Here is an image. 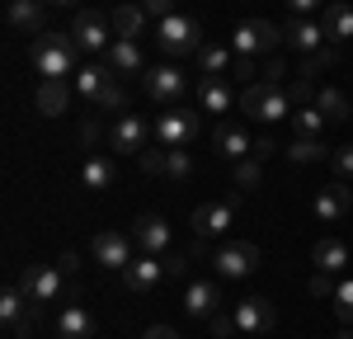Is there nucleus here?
<instances>
[{"instance_id": "f8f14e48", "label": "nucleus", "mask_w": 353, "mask_h": 339, "mask_svg": "<svg viewBox=\"0 0 353 339\" xmlns=\"http://www.w3.org/2000/svg\"><path fill=\"white\" fill-rule=\"evenodd\" d=\"M146 94L156 99V104H174L179 94H189V76L179 71V66H170V61H161V66H151L146 71Z\"/></svg>"}, {"instance_id": "a18cd8bd", "label": "nucleus", "mask_w": 353, "mask_h": 339, "mask_svg": "<svg viewBox=\"0 0 353 339\" xmlns=\"http://www.w3.org/2000/svg\"><path fill=\"white\" fill-rule=\"evenodd\" d=\"M141 10L151 19H165V14H174V0H141Z\"/></svg>"}, {"instance_id": "a878e982", "label": "nucleus", "mask_w": 353, "mask_h": 339, "mask_svg": "<svg viewBox=\"0 0 353 339\" xmlns=\"http://www.w3.org/2000/svg\"><path fill=\"white\" fill-rule=\"evenodd\" d=\"M311 264H316V274H344V264H349V245L325 236V240L311 245Z\"/></svg>"}, {"instance_id": "7ed1b4c3", "label": "nucleus", "mask_w": 353, "mask_h": 339, "mask_svg": "<svg viewBox=\"0 0 353 339\" xmlns=\"http://www.w3.org/2000/svg\"><path fill=\"white\" fill-rule=\"evenodd\" d=\"M156 48H161V56H198V48H203V28H198V19L193 14H165V19H156Z\"/></svg>"}, {"instance_id": "6ab92c4d", "label": "nucleus", "mask_w": 353, "mask_h": 339, "mask_svg": "<svg viewBox=\"0 0 353 339\" xmlns=\"http://www.w3.org/2000/svg\"><path fill=\"white\" fill-rule=\"evenodd\" d=\"M5 19L14 33H48V0H10L5 5Z\"/></svg>"}, {"instance_id": "aec40b11", "label": "nucleus", "mask_w": 353, "mask_h": 339, "mask_svg": "<svg viewBox=\"0 0 353 339\" xmlns=\"http://www.w3.org/2000/svg\"><path fill=\"white\" fill-rule=\"evenodd\" d=\"M193 94H198V109H203V113H217V118H221V113L236 104V94H241V90H231L221 76H203V81L193 85Z\"/></svg>"}, {"instance_id": "5fc2aeb1", "label": "nucleus", "mask_w": 353, "mask_h": 339, "mask_svg": "<svg viewBox=\"0 0 353 339\" xmlns=\"http://www.w3.org/2000/svg\"><path fill=\"white\" fill-rule=\"evenodd\" d=\"M334 339H353V325H344V330H339V335H334Z\"/></svg>"}, {"instance_id": "37998d69", "label": "nucleus", "mask_w": 353, "mask_h": 339, "mask_svg": "<svg viewBox=\"0 0 353 339\" xmlns=\"http://www.w3.org/2000/svg\"><path fill=\"white\" fill-rule=\"evenodd\" d=\"M288 94H292V104H297V109H301V104H316V85H311V76H297Z\"/></svg>"}, {"instance_id": "473e14b6", "label": "nucleus", "mask_w": 353, "mask_h": 339, "mask_svg": "<svg viewBox=\"0 0 353 339\" xmlns=\"http://www.w3.org/2000/svg\"><path fill=\"white\" fill-rule=\"evenodd\" d=\"M81 184L90 189V194L109 189V184H113V161H104V156H90V161L81 165Z\"/></svg>"}, {"instance_id": "a19ab883", "label": "nucleus", "mask_w": 353, "mask_h": 339, "mask_svg": "<svg viewBox=\"0 0 353 339\" xmlns=\"http://www.w3.org/2000/svg\"><path fill=\"white\" fill-rule=\"evenodd\" d=\"M99 137H109V127H99V118H85L81 132H76V141H81L85 151H90V146H99Z\"/></svg>"}, {"instance_id": "7c9ffc66", "label": "nucleus", "mask_w": 353, "mask_h": 339, "mask_svg": "<svg viewBox=\"0 0 353 339\" xmlns=\"http://www.w3.org/2000/svg\"><path fill=\"white\" fill-rule=\"evenodd\" d=\"M321 24H325V38H330V43H339V48H344V43L353 38V10L344 5V0H334V5H330V14L321 19Z\"/></svg>"}, {"instance_id": "ddd939ff", "label": "nucleus", "mask_w": 353, "mask_h": 339, "mask_svg": "<svg viewBox=\"0 0 353 339\" xmlns=\"http://www.w3.org/2000/svg\"><path fill=\"white\" fill-rule=\"evenodd\" d=\"M236 222V203H203L193 207V236L198 240H221Z\"/></svg>"}, {"instance_id": "4468645a", "label": "nucleus", "mask_w": 353, "mask_h": 339, "mask_svg": "<svg viewBox=\"0 0 353 339\" xmlns=\"http://www.w3.org/2000/svg\"><path fill=\"white\" fill-rule=\"evenodd\" d=\"M146 137H151V127H146L137 113H123V118L109 127V137H104V141H109L118 156H141V151H146Z\"/></svg>"}, {"instance_id": "a211bd4d", "label": "nucleus", "mask_w": 353, "mask_h": 339, "mask_svg": "<svg viewBox=\"0 0 353 339\" xmlns=\"http://www.w3.org/2000/svg\"><path fill=\"white\" fill-rule=\"evenodd\" d=\"M161 278H170V274H165V259H156V254H137L132 264L123 269V287L128 292H151Z\"/></svg>"}, {"instance_id": "de8ad7c7", "label": "nucleus", "mask_w": 353, "mask_h": 339, "mask_svg": "<svg viewBox=\"0 0 353 339\" xmlns=\"http://www.w3.org/2000/svg\"><path fill=\"white\" fill-rule=\"evenodd\" d=\"M231 71H236V76L250 85V81H254V56H236V61H231Z\"/></svg>"}, {"instance_id": "ea45409f", "label": "nucleus", "mask_w": 353, "mask_h": 339, "mask_svg": "<svg viewBox=\"0 0 353 339\" xmlns=\"http://www.w3.org/2000/svg\"><path fill=\"white\" fill-rule=\"evenodd\" d=\"M208 330H212V339H231L241 325H236V311H217L212 320H208Z\"/></svg>"}, {"instance_id": "20e7f679", "label": "nucleus", "mask_w": 353, "mask_h": 339, "mask_svg": "<svg viewBox=\"0 0 353 339\" xmlns=\"http://www.w3.org/2000/svg\"><path fill=\"white\" fill-rule=\"evenodd\" d=\"M71 38H76V48L85 56H104L113 48V24L104 10H81L76 19H71Z\"/></svg>"}, {"instance_id": "b1692460", "label": "nucleus", "mask_w": 353, "mask_h": 339, "mask_svg": "<svg viewBox=\"0 0 353 339\" xmlns=\"http://www.w3.org/2000/svg\"><path fill=\"white\" fill-rule=\"evenodd\" d=\"M109 71H118V76H141V48H137L132 38H113V48L104 56H99Z\"/></svg>"}, {"instance_id": "393cba45", "label": "nucleus", "mask_w": 353, "mask_h": 339, "mask_svg": "<svg viewBox=\"0 0 353 339\" xmlns=\"http://www.w3.org/2000/svg\"><path fill=\"white\" fill-rule=\"evenodd\" d=\"M349 203H353V194L334 179V184H325V189L316 194V217H321V222H339V217H349Z\"/></svg>"}, {"instance_id": "c756f323", "label": "nucleus", "mask_w": 353, "mask_h": 339, "mask_svg": "<svg viewBox=\"0 0 353 339\" xmlns=\"http://www.w3.org/2000/svg\"><path fill=\"white\" fill-rule=\"evenodd\" d=\"M151 14L141 10V5H118V10H109V24H113V38H132L141 33V24H146Z\"/></svg>"}, {"instance_id": "2f4dec72", "label": "nucleus", "mask_w": 353, "mask_h": 339, "mask_svg": "<svg viewBox=\"0 0 353 339\" xmlns=\"http://www.w3.org/2000/svg\"><path fill=\"white\" fill-rule=\"evenodd\" d=\"M316 109L325 113L330 123H344V118H349V94L334 90V85H321V90H316Z\"/></svg>"}, {"instance_id": "8fccbe9b", "label": "nucleus", "mask_w": 353, "mask_h": 339, "mask_svg": "<svg viewBox=\"0 0 353 339\" xmlns=\"http://www.w3.org/2000/svg\"><path fill=\"white\" fill-rule=\"evenodd\" d=\"M141 339H179V335H174L170 325H161V320H156V325H146V330H141Z\"/></svg>"}, {"instance_id": "6e6552de", "label": "nucleus", "mask_w": 353, "mask_h": 339, "mask_svg": "<svg viewBox=\"0 0 353 339\" xmlns=\"http://www.w3.org/2000/svg\"><path fill=\"white\" fill-rule=\"evenodd\" d=\"M198 132H203V118L193 109H165L161 118H156V127H151V137L161 141V146H170V151H174V146H189Z\"/></svg>"}, {"instance_id": "79ce46f5", "label": "nucleus", "mask_w": 353, "mask_h": 339, "mask_svg": "<svg viewBox=\"0 0 353 339\" xmlns=\"http://www.w3.org/2000/svg\"><path fill=\"white\" fill-rule=\"evenodd\" d=\"M137 161H141V174H165V161H170V151H156V146H146Z\"/></svg>"}, {"instance_id": "423d86ee", "label": "nucleus", "mask_w": 353, "mask_h": 339, "mask_svg": "<svg viewBox=\"0 0 353 339\" xmlns=\"http://www.w3.org/2000/svg\"><path fill=\"white\" fill-rule=\"evenodd\" d=\"M278 43H283V33L269 19H236V28H231V52L236 56H264Z\"/></svg>"}, {"instance_id": "09e8293b", "label": "nucleus", "mask_w": 353, "mask_h": 339, "mask_svg": "<svg viewBox=\"0 0 353 339\" xmlns=\"http://www.w3.org/2000/svg\"><path fill=\"white\" fill-rule=\"evenodd\" d=\"M184 269H189V259H184V254H165V274H170V278H179V274H184Z\"/></svg>"}, {"instance_id": "bb28decb", "label": "nucleus", "mask_w": 353, "mask_h": 339, "mask_svg": "<svg viewBox=\"0 0 353 339\" xmlns=\"http://www.w3.org/2000/svg\"><path fill=\"white\" fill-rule=\"evenodd\" d=\"M283 156H288L292 165H321V161H330V146L321 137H292L283 146Z\"/></svg>"}, {"instance_id": "5701e85b", "label": "nucleus", "mask_w": 353, "mask_h": 339, "mask_svg": "<svg viewBox=\"0 0 353 339\" xmlns=\"http://www.w3.org/2000/svg\"><path fill=\"white\" fill-rule=\"evenodd\" d=\"M109 66L104 61H85L81 71H76V94L90 99V104H104V94H109Z\"/></svg>"}, {"instance_id": "c85d7f7f", "label": "nucleus", "mask_w": 353, "mask_h": 339, "mask_svg": "<svg viewBox=\"0 0 353 339\" xmlns=\"http://www.w3.org/2000/svg\"><path fill=\"white\" fill-rule=\"evenodd\" d=\"M288 123H292V137H325V132H330V118L316 109V104L292 109V118H288Z\"/></svg>"}, {"instance_id": "603ef678", "label": "nucleus", "mask_w": 353, "mask_h": 339, "mask_svg": "<svg viewBox=\"0 0 353 339\" xmlns=\"http://www.w3.org/2000/svg\"><path fill=\"white\" fill-rule=\"evenodd\" d=\"M283 71H288V66H283L278 56H269V66H264V81H273V85H278V76H283Z\"/></svg>"}, {"instance_id": "9b49d317", "label": "nucleus", "mask_w": 353, "mask_h": 339, "mask_svg": "<svg viewBox=\"0 0 353 339\" xmlns=\"http://www.w3.org/2000/svg\"><path fill=\"white\" fill-rule=\"evenodd\" d=\"M132 250H137V245L128 240V236H123V231H99V236L90 240V254H94V264H99V269H113V274H123V269H128V264L137 259Z\"/></svg>"}, {"instance_id": "4d7b16f0", "label": "nucleus", "mask_w": 353, "mask_h": 339, "mask_svg": "<svg viewBox=\"0 0 353 339\" xmlns=\"http://www.w3.org/2000/svg\"><path fill=\"white\" fill-rule=\"evenodd\" d=\"M250 339H264V335H250Z\"/></svg>"}, {"instance_id": "9d476101", "label": "nucleus", "mask_w": 353, "mask_h": 339, "mask_svg": "<svg viewBox=\"0 0 353 339\" xmlns=\"http://www.w3.org/2000/svg\"><path fill=\"white\" fill-rule=\"evenodd\" d=\"M132 240H137L141 254H156V259H161V254L174 250V226L165 222L161 212H141L137 226H132Z\"/></svg>"}, {"instance_id": "e433bc0d", "label": "nucleus", "mask_w": 353, "mask_h": 339, "mask_svg": "<svg viewBox=\"0 0 353 339\" xmlns=\"http://www.w3.org/2000/svg\"><path fill=\"white\" fill-rule=\"evenodd\" d=\"M330 307H334V316H339L344 325H353V278L334 282V297H330Z\"/></svg>"}, {"instance_id": "39448f33", "label": "nucleus", "mask_w": 353, "mask_h": 339, "mask_svg": "<svg viewBox=\"0 0 353 339\" xmlns=\"http://www.w3.org/2000/svg\"><path fill=\"white\" fill-rule=\"evenodd\" d=\"M212 269H217V278H226V282L250 278V274L259 269V245H254V240H226V245H217V254H212Z\"/></svg>"}, {"instance_id": "2eb2a0df", "label": "nucleus", "mask_w": 353, "mask_h": 339, "mask_svg": "<svg viewBox=\"0 0 353 339\" xmlns=\"http://www.w3.org/2000/svg\"><path fill=\"white\" fill-rule=\"evenodd\" d=\"M217 311H221V282L217 278H203V282H189V287H184V316L212 320Z\"/></svg>"}, {"instance_id": "dca6fc26", "label": "nucleus", "mask_w": 353, "mask_h": 339, "mask_svg": "<svg viewBox=\"0 0 353 339\" xmlns=\"http://www.w3.org/2000/svg\"><path fill=\"white\" fill-rule=\"evenodd\" d=\"M236 325H241L245 335H269L273 325H278V307H273L269 297H245L241 307H236Z\"/></svg>"}, {"instance_id": "f3484780", "label": "nucleus", "mask_w": 353, "mask_h": 339, "mask_svg": "<svg viewBox=\"0 0 353 339\" xmlns=\"http://www.w3.org/2000/svg\"><path fill=\"white\" fill-rule=\"evenodd\" d=\"M283 43H288L297 56H311V52H321L330 38H325V24H321V19H297V14H292V24H288V33H283Z\"/></svg>"}, {"instance_id": "f03ea898", "label": "nucleus", "mask_w": 353, "mask_h": 339, "mask_svg": "<svg viewBox=\"0 0 353 339\" xmlns=\"http://www.w3.org/2000/svg\"><path fill=\"white\" fill-rule=\"evenodd\" d=\"M76 38L71 33H38L33 38V48H28V61H33V71L43 76V81H66V76H76L81 66H76Z\"/></svg>"}, {"instance_id": "49530a36", "label": "nucleus", "mask_w": 353, "mask_h": 339, "mask_svg": "<svg viewBox=\"0 0 353 339\" xmlns=\"http://www.w3.org/2000/svg\"><path fill=\"white\" fill-rule=\"evenodd\" d=\"M288 10H292L297 19H316V10H321V0H288Z\"/></svg>"}, {"instance_id": "f257e3e1", "label": "nucleus", "mask_w": 353, "mask_h": 339, "mask_svg": "<svg viewBox=\"0 0 353 339\" xmlns=\"http://www.w3.org/2000/svg\"><path fill=\"white\" fill-rule=\"evenodd\" d=\"M236 104L245 109V118H254L259 127H283L288 118H292V94L283 90V85H273V81H250L236 94Z\"/></svg>"}, {"instance_id": "412c9836", "label": "nucleus", "mask_w": 353, "mask_h": 339, "mask_svg": "<svg viewBox=\"0 0 353 339\" xmlns=\"http://www.w3.org/2000/svg\"><path fill=\"white\" fill-rule=\"evenodd\" d=\"M212 151H217L221 161H245L250 151H254V137L245 132V127H231V123H217V132H212Z\"/></svg>"}, {"instance_id": "cd10ccee", "label": "nucleus", "mask_w": 353, "mask_h": 339, "mask_svg": "<svg viewBox=\"0 0 353 339\" xmlns=\"http://www.w3.org/2000/svg\"><path fill=\"white\" fill-rule=\"evenodd\" d=\"M66 99H71L66 81H43L38 90H33V104H38V113H43V118H57V113H66Z\"/></svg>"}, {"instance_id": "1a4fd4ad", "label": "nucleus", "mask_w": 353, "mask_h": 339, "mask_svg": "<svg viewBox=\"0 0 353 339\" xmlns=\"http://www.w3.org/2000/svg\"><path fill=\"white\" fill-rule=\"evenodd\" d=\"M0 320H5V330L10 335L28 339L33 330H38V307L24 297V287L14 282V287H5V297H0Z\"/></svg>"}, {"instance_id": "4be33fe9", "label": "nucleus", "mask_w": 353, "mask_h": 339, "mask_svg": "<svg viewBox=\"0 0 353 339\" xmlns=\"http://www.w3.org/2000/svg\"><path fill=\"white\" fill-rule=\"evenodd\" d=\"M99 325L81 302H66V311H57V339H94Z\"/></svg>"}, {"instance_id": "0eeeda50", "label": "nucleus", "mask_w": 353, "mask_h": 339, "mask_svg": "<svg viewBox=\"0 0 353 339\" xmlns=\"http://www.w3.org/2000/svg\"><path fill=\"white\" fill-rule=\"evenodd\" d=\"M19 287H24V297L33 307H52L57 297H61V287H66V274L57 269V264H28L24 274H19Z\"/></svg>"}, {"instance_id": "c9c22d12", "label": "nucleus", "mask_w": 353, "mask_h": 339, "mask_svg": "<svg viewBox=\"0 0 353 339\" xmlns=\"http://www.w3.org/2000/svg\"><path fill=\"white\" fill-rule=\"evenodd\" d=\"M259 184H264V161H259V156L236 161V189H241V194H250V189H259Z\"/></svg>"}, {"instance_id": "864d4df0", "label": "nucleus", "mask_w": 353, "mask_h": 339, "mask_svg": "<svg viewBox=\"0 0 353 339\" xmlns=\"http://www.w3.org/2000/svg\"><path fill=\"white\" fill-rule=\"evenodd\" d=\"M273 151H278V146H273L269 137H259V141H254V156H259V161H264V156H273Z\"/></svg>"}, {"instance_id": "3c124183", "label": "nucleus", "mask_w": 353, "mask_h": 339, "mask_svg": "<svg viewBox=\"0 0 353 339\" xmlns=\"http://www.w3.org/2000/svg\"><path fill=\"white\" fill-rule=\"evenodd\" d=\"M57 269H61L66 278H76V269H81V259H76V254L66 250V254H61V259H57Z\"/></svg>"}, {"instance_id": "c03bdc74", "label": "nucleus", "mask_w": 353, "mask_h": 339, "mask_svg": "<svg viewBox=\"0 0 353 339\" xmlns=\"http://www.w3.org/2000/svg\"><path fill=\"white\" fill-rule=\"evenodd\" d=\"M306 292H311V297H334V282H330V274H311Z\"/></svg>"}, {"instance_id": "f704fd0d", "label": "nucleus", "mask_w": 353, "mask_h": 339, "mask_svg": "<svg viewBox=\"0 0 353 339\" xmlns=\"http://www.w3.org/2000/svg\"><path fill=\"white\" fill-rule=\"evenodd\" d=\"M339 61H344V48H339V43H325L321 52H311L306 61H301V76H316V71H334Z\"/></svg>"}, {"instance_id": "6e6d98bb", "label": "nucleus", "mask_w": 353, "mask_h": 339, "mask_svg": "<svg viewBox=\"0 0 353 339\" xmlns=\"http://www.w3.org/2000/svg\"><path fill=\"white\" fill-rule=\"evenodd\" d=\"M48 5H76V0H48Z\"/></svg>"}, {"instance_id": "72a5a7b5", "label": "nucleus", "mask_w": 353, "mask_h": 339, "mask_svg": "<svg viewBox=\"0 0 353 339\" xmlns=\"http://www.w3.org/2000/svg\"><path fill=\"white\" fill-rule=\"evenodd\" d=\"M231 61H236V52H226L217 43H203V48H198V71H203V76H221Z\"/></svg>"}, {"instance_id": "4c0bfd02", "label": "nucleus", "mask_w": 353, "mask_h": 339, "mask_svg": "<svg viewBox=\"0 0 353 339\" xmlns=\"http://www.w3.org/2000/svg\"><path fill=\"white\" fill-rule=\"evenodd\" d=\"M165 174H170V179H189V174H193V156L184 151V146H174V151H170V161H165Z\"/></svg>"}, {"instance_id": "58836bf2", "label": "nucleus", "mask_w": 353, "mask_h": 339, "mask_svg": "<svg viewBox=\"0 0 353 339\" xmlns=\"http://www.w3.org/2000/svg\"><path fill=\"white\" fill-rule=\"evenodd\" d=\"M330 170H334L339 184H349V179H353V141H349V146H339V151L330 156Z\"/></svg>"}]
</instances>
